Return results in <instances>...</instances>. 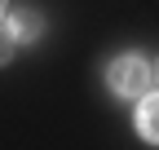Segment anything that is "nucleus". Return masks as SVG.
Here are the masks:
<instances>
[{
	"instance_id": "1",
	"label": "nucleus",
	"mask_w": 159,
	"mask_h": 150,
	"mask_svg": "<svg viewBox=\"0 0 159 150\" xmlns=\"http://www.w3.org/2000/svg\"><path fill=\"white\" fill-rule=\"evenodd\" d=\"M106 84L111 93H119V97H146V93H155V71L142 62V58H115L111 71H106Z\"/></svg>"
},
{
	"instance_id": "2",
	"label": "nucleus",
	"mask_w": 159,
	"mask_h": 150,
	"mask_svg": "<svg viewBox=\"0 0 159 150\" xmlns=\"http://www.w3.org/2000/svg\"><path fill=\"white\" fill-rule=\"evenodd\" d=\"M0 27H5V35H9L13 44H31V40L44 35V18H40L35 9H9V18Z\"/></svg>"
},
{
	"instance_id": "3",
	"label": "nucleus",
	"mask_w": 159,
	"mask_h": 150,
	"mask_svg": "<svg viewBox=\"0 0 159 150\" xmlns=\"http://www.w3.org/2000/svg\"><path fill=\"white\" fill-rule=\"evenodd\" d=\"M137 133H142L150 146L159 141V115H155V93L137 97Z\"/></svg>"
},
{
	"instance_id": "4",
	"label": "nucleus",
	"mask_w": 159,
	"mask_h": 150,
	"mask_svg": "<svg viewBox=\"0 0 159 150\" xmlns=\"http://www.w3.org/2000/svg\"><path fill=\"white\" fill-rule=\"evenodd\" d=\"M13 58V40H9V35H5V27H0V66H5Z\"/></svg>"
},
{
	"instance_id": "5",
	"label": "nucleus",
	"mask_w": 159,
	"mask_h": 150,
	"mask_svg": "<svg viewBox=\"0 0 159 150\" xmlns=\"http://www.w3.org/2000/svg\"><path fill=\"white\" fill-rule=\"evenodd\" d=\"M0 18H5V0H0Z\"/></svg>"
}]
</instances>
